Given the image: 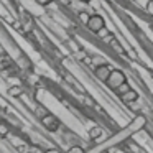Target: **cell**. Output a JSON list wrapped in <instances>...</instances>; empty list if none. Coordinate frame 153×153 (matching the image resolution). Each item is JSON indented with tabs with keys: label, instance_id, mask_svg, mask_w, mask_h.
Segmentation results:
<instances>
[{
	"label": "cell",
	"instance_id": "obj_1",
	"mask_svg": "<svg viewBox=\"0 0 153 153\" xmlns=\"http://www.w3.org/2000/svg\"><path fill=\"white\" fill-rule=\"evenodd\" d=\"M69 153H82V150H81V148H73Z\"/></svg>",
	"mask_w": 153,
	"mask_h": 153
},
{
	"label": "cell",
	"instance_id": "obj_2",
	"mask_svg": "<svg viewBox=\"0 0 153 153\" xmlns=\"http://www.w3.org/2000/svg\"><path fill=\"white\" fill-rule=\"evenodd\" d=\"M100 133V130H92V137H96V135H99Z\"/></svg>",
	"mask_w": 153,
	"mask_h": 153
}]
</instances>
